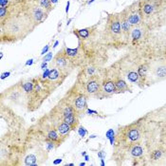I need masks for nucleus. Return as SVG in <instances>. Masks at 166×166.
<instances>
[{
    "mask_svg": "<svg viewBox=\"0 0 166 166\" xmlns=\"http://www.w3.org/2000/svg\"><path fill=\"white\" fill-rule=\"evenodd\" d=\"M125 11H126L128 20H129V23L131 24V26L138 25L140 22V20H142V13L140 9V3H138L136 8H133V6H131V7L127 8L126 10H125Z\"/></svg>",
    "mask_w": 166,
    "mask_h": 166,
    "instance_id": "7ed1b4c3",
    "label": "nucleus"
},
{
    "mask_svg": "<svg viewBox=\"0 0 166 166\" xmlns=\"http://www.w3.org/2000/svg\"><path fill=\"white\" fill-rule=\"evenodd\" d=\"M8 13V10L7 8L5 7H0V16H1V19H3L6 15Z\"/></svg>",
    "mask_w": 166,
    "mask_h": 166,
    "instance_id": "bb28decb",
    "label": "nucleus"
},
{
    "mask_svg": "<svg viewBox=\"0 0 166 166\" xmlns=\"http://www.w3.org/2000/svg\"><path fill=\"white\" fill-rule=\"evenodd\" d=\"M126 77L128 81L131 83H137L138 81L140 80V75L138 72H136V71H130V72H128Z\"/></svg>",
    "mask_w": 166,
    "mask_h": 166,
    "instance_id": "aec40b11",
    "label": "nucleus"
},
{
    "mask_svg": "<svg viewBox=\"0 0 166 166\" xmlns=\"http://www.w3.org/2000/svg\"><path fill=\"white\" fill-rule=\"evenodd\" d=\"M68 9H70V1H67V8H65V11H67V13L68 12Z\"/></svg>",
    "mask_w": 166,
    "mask_h": 166,
    "instance_id": "ea45409f",
    "label": "nucleus"
},
{
    "mask_svg": "<svg viewBox=\"0 0 166 166\" xmlns=\"http://www.w3.org/2000/svg\"><path fill=\"white\" fill-rule=\"evenodd\" d=\"M39 3L41 7L45 10H51V0H39Z\"/></svg>",
    "mask_w": 166,
    "mask_h": 166,
    "instance_id": "393cba45",
    "label": "nucleus"
},
{
    "mask_svg": "<svg viewBox=\"0 0 166 166\" xmlns=\"http://www.w3.org/2000/svg\"><path fill=\"white\" fill-rule=\"evenodd\" d=\"M47 137H48V139L49 140H52V142H56V140H58L59 138H60L57 130H54V129L49 130L48 133H47Z\"/></svg>",
    "mask_w": 166,
    "mask_h": 166,
    "instance_id": "dca6fc26",
    "label": "nucleus"
},
{
    "mask_svg": "<svg viewBox=\"0 0 166 166\" xmlns=\"http://www.w3.org/2000/svg\"><path fill=\"white\" fill-rule=\"evenodd\" d=\"M22 87H23L24 91L27 92V93H30L31 91H33V87H34V84L31 83V82H28V83H25L23 86H22Z\"/></svg>",
    "mask_w": 166,
    "mask_h": 166,
    "instance_id": "5701e85b",
    "label": "nucleus"
},
{
    "mask_svg": "<svg viewBox=\"0 0 166 166\" xmlns=\"http://www.w3.org/2000/svg\"><path fill=\"white\" fill-rule=\"evenodd\" d=\"M65 55L67 56L70 59H74L78 56V49H68L65 48Z\"/></svg>",
    "mask_w": 166,
    "mask_h": 166,
    "instance_id": "6ab92c4d",
    "label": "nucleus"
},
{
    "mask_svg": "<svg viewBox=\"0 0 166 166\" xmlns=\"http://www.w3.org/2000/svg\"><path fill=\"white\" fill-rule=\"evenodd\" d=\"M108 29L110 33L113 35L115 38L120 37L123 34L121 31V20L120 15L118 14H112L108 18Z\"/></svg>",
    "mask_w": 166,
    "mask_h": 166,
    "instance_id": "f03ea898",
    "label": "nucleus"
},
{
    "mask_svg": "<svg viewBox=\"0 0 166 166\" xmlns=\"http://www.w3.org/2000/svg\"><path fill=\"white\" fill-rule=\"evenodd\" d=\"M120 15V20H121V31H123V34L124 35L125 38H128L129 36V32H130V28H131V24L129 23V20H128L127 14L125 10L121 12Z\"/></svg>",
    "mask_w": 166,
    "mask_h": 166,
    "instance_id": "39448f33",
    "label": "nucleus"
},
{
    "mask_svg": "<svg viewBox=\"0 0 166 166\" xmlns=\"http://www.w3.org/2000/svg\"><path fill=\"white\" fill-rule=\"evenodd\" d=\"M147 72H148V67L146 65H142L138 70V73L140 75V79H145L147 76Z\"/></svg>",
    "mask_w": 166,
    "mask_h": 166,
    "instance_id": "a211bd4d",
    "label": "nucleus"
},
{
    "mask_svg": "<svg viewBox=\"0 0 166 166\" xmlns=\"http://www.w3.org/2000/svg\"><path fill=\"white\" fill-rule=\"evenodd\" d=\"M49 72H51V70H45V72L43 73V78L44 79H46V78H49Z\"/></svg>",
    "mask_w": 166,
    "mask_h": 166,
    "instance_id": "72a5a7b5",
    "label": "nucleus"
},
{
    "mask_svg": "<svg viewBox=\"0 0 166 166\" xmlns=\"http://www.w3.org/2000/svg\"><path fill=\"white\" fill-rule=\"evenodd\" d=\"M142 139L140 132L139 128L135 125H129V126L124 127L123 131H120V135L117 137V142H120L123 143L124 146L130 147L131 145L139 143Z\"/></svg>",
    "mask_w": 166,
    "mask_h": 166,
    "instance_id": "f257e3e1",
    "label": "nucleus"
},
{
    "mask_svg": "<svg viewBox=\"0 0 166 166\" xmlns=\"http://www.w3.org/2000/svg\"><path fill=\"white\" fill-rule=\"evenodd\" d=\"M51 59H52V53L49 52L45 56V58H44V62H49V61H51Z\"/></svg>",
    "mask_w": 166,
    "mask_h": 166,
    "instance_id": "c85d7f7f",
    "label": "nucleus"
},
{
    "mask_svg": "<svg viewBox=\"0 0 166 166\" xmlns=\"http://www.w3.org/2000/svg\"><path fill=\"white\" fill-rule=\"evenodd\" d=\"M131 38L134 42L138 41L142 38V30L140 29H134L132 31H131Z\"/></svg>",
    "mask_w": 166,
    "mask_h": 166,
    "instance_id": "412c9836",
    "label": "nucleus"
},
{
    "mask_svg": "<svg viewBox=\"0 0 166 166\" xmlns=\"http://www.w3.org/2000/svg\"><path fill=\"white\" fill-rule=\"evenodd\" d=\"M54 61H55V65H57L59 70H67L68 65H70V59H68L67 56L65 55V51H62L61 53L59 52L58 54L56 55Z\"/></svg>",
    "mask_w": 166,
    "mask_h": 166,
    "instance_id": "423d86ee",
    "label": "nucleus"
},
{
    "mask_svg": "<svg viewBox=\"0 0 166 166\" xmlns=\"http://www.w3.org/2000/svg\"><path fill=\"white\" fill-rule=\"evenodd\" d=\"M32 61H33L32 59H30V60H29V61H28V62L26 63V65H32V63H33Z\"/></svg>",
    "mask_w": 166,
    "mask_h": 166,
    "instance_id": "58836bf2",
    "label": "nucleus"
},
{
    "mask_svg": "<svg viewBox=\"0 0 166 166\" xmlns=\"http://www.w3.org/2000/svg\"><path fill=\"white\" fill-rule=\"evenodd\" d=\"M84 159H86V161H88V159H89V158H88V157H87V156H86V158H84Z\"/></svg>",
    "mask_w": 166,
    "mask_h": 166,
    "instance_id": "c03bdc74",
    "label": "nucleus"
},
{
    "mask_svg": "<svg viewBox=\"0 0 166 166\" xmlns=\"http://www.w3.org/2000/svg\"><path fill=\"white\" fill-rule=\"evenodd\" d=\"M9 3V0H0V7H6Z\"/></svg>",
    "mask_w": 166,
    "mask_h": 166,
    "instance_id": "2f4dec72",
    "label": "nucleus"
},
{
    "mask_svg": "<svg viewBox=\"0 0 166 166\" xmlns=\"http://www.w3.org/2000/svg\"><path fill=\"white\" fill-rule=\"evenodd\" d=\"M93 1H95V0H90V1L88 2V4H90V3H92Z\"/></svg>",
    "mask_w": 166,
    "mask_h": 166,
    "instance_id": "a18cd8bd",
    "label": "nucleus"
},
{
    "mask_svg": "<svg viewBox=\"0 0 166 166\" xmlns=\"http://www.w3.org/2000/svg\"><path fill=\"white\" fill-rule=\"evenodd\" d=\"M140 11L142 13V16L143 15H151L153 12L155 11V5L150 1V0H144V1H140Z\"/></svg>",
    "mask_w": 166,
    "mask_h": 166,
    "instance_id": "0eeeda50",
    "label": "nucleus"
},
{
    "mask_svg": "<svg viewBox=\"0 0 166 166\" xmlns=\"http://www.w3.org/2000/svg\"><path fill=\"white\" fill-rule=\"evenodd\" d=\"M89 29H83V30H77V35L80 37V38H87L89 36Z\"/></svg>",
    "mask_w": 166,
    "mask_h": 166,
    "instance_id": "4be33fe9",
    "label": "nucleus"
},
{
    "mask_svg": "<svg viewBox=\"0 0 166 166\" xmlns=\"http://www.w3.org/2000/svg\"><path fill=\"white\" fill-rule=\"evenodd\" d=\"M94 71H95V68H93V67H89V68H87V70H86V72L88 75H90V76H92L93 73H94Z\"/></svg>",
    "mask_w": 166,
    "mask_h": 166,
    "instance_id": "473e14b6",
    "label": "nucleus"
},
{
    "mask_svg": "<svg viewBox=\"0 0 166 166\" xmlns=\"http://www.w3.org/2000/svg\"><path fill=\"white\" fill-rule=\"evenodd\" d=\"M115 86H116V88H117V91L119 92H124L129 89L128 84L125 83L123 80L120 79V78H117V79L115 80Z\"/></svg>",
    "mask_w": 166,
    "mask_h": 166,
    "instance_id": "ddd939ff",
    "label": "nucleus"
},
{
    "mask_svg": "<svg viewBox=\"0 0 166 166\" xmlns=\"http://www.w3.org/2000/svg\"><path fill=\"white\" fill-rule=\"evenodd\" d=\"M161 142L162 143H164L166 145V127L162 131V134H161Z\"/></svg>",
    "mask_w": 166,
    "mask_h": 166,
    "instance_id": "cd10ccee",
    "label": "nucleus"
},
{
    "mask_svg": "<svg viewBox=\"0 0 166 166\" xmlns=\"http://www.w3.org/2000/svg\"><path fill=\"white\" fill-rule=\"evenodd\" d=\"M74 108L76 112H79V113H83L86 109V97L84 94H81L75 100Z\"/></svg>",
    "mask_w": 166,
    "mask_h": 166,
    "instance_id": "6e6552de",
    "label": "nucleus"
},
{
    "mask_svg": "<svg viewBox=\"0 0 166 166\" xmlns=\"http://www.w3.org/2000/svg\"><path fill=\"white\" fill-rule=\"evenodd\" d=\"M54 142H52V140H51V142H49L48 143H47V146H48V151H49V150H51L54 148Z\"/></svg>",
    "mask_w": 166,
    "mask_h": 166,
    "instance_id": "c756f323",
    "label": "nucleus"
},
{
    "mask_svg": "<svg viewBox=\"0 0 166 166\" xmlns=\"http://www.w3.org/2000/svg\"><path fill=\"white\" fill-rule=\"evenodd\" d=\"M100 88H101V84H100L98 77H96L95 75H92L91 78L87 81L86 86L87 93L90 94V95H94V94H97L100 91Z\"/></svg>",
    "mask_w": 166,
    "mask_h": 166,
    "instance_id": "20e7f679",
    "label": "nucleus"
},
{
    "mask_svg": "<svg viewBox=\"0 0 166 166\" xmlns=\"http://www.w3.org/2000/svg\"><path fill=\"white\" fill-rule=\"evenodd\" d=\"M87 112H88V113H94V114H97V111H94V110H87Z\"/></svg>",
    "mask_w": 166,
    "mask_h": 166,
    "instance_id": "a19ab883",
    "label": "nucleus"
},
{
    "mask_svg": "<svg viewBox=\"0 0 166 166\" xmlns=\"http://www.w3.org/2000/svg\"><path fill=\"white\" fill-rule=\"evenodd\" d=\"M102 89L103 92L106 95H111V94L115 93L117 91V88H116L115 86V81L112 80H106L104 83L102 84Z\"/></svg>",
    "mask_w": 166,
    "mask_h": 166,
    "instance_id": "1a4fd4ad",
    "label": "nucleus"
},
{
    "mask_svg": "<svg viewBox=\"0 0 166 166\" xmlns=\"http://www.w3.org/2000/svg\"><path fill=\"white\" fill-rule=\"evenodd\" d=\"M129 149V154L131 157H133L134 159H138L142 157L143 155V148L142 146L139 143H136V144L131 145L130 147H128Z\"/></svg>",
    "mask_w": 166,
    "mask_h": 166,
    "instance_id": "9d476101",
    "label": "nucleus"
},
{
    "mask_svg": "<svg viewBox=\"0 0 166 166\" xmlns=\"http://www.w3.org/2000/svg\"><path fill=\"white\" fill-rule=\"evenodd\" d=\"M51 3H57L58 0H51Z\"/></svg>",
    "mask_w": 166,
    "mask_h": 166,
    "instance_id": "79ce46f5",
    "label": "nucleus"
},
{
    "mask_svg": "<svg viewBox=\"0 0 166 166\" xmlns=\"http://www.w3.org/2000/svg\"><path fill=\"white\" fill-rule=\"evenodd\" d=\"M106 137H107V139L110 140L111 144H113V142H114V131L112 130V129H109L107 131V133H106Z\"/></svg>",
    "mask_w": 166,
    "mask_h": 166,
    "instance_id": "a878e982",
    "label": "nucleus"
},
{
    "mask_svg": "<svg viewBox=\"0 0 166 166\" xmlns=\"http://www.w3.org/2000/svg\"><path fill=\"white\" fill-rule=\"evenodd\" d=\"M60 76H61L60 70H59L58 68H52L51 72H49V79L51 81H57L59 78H60Z\"/></svg>",
    "mask_w": 166,
    "mask_h": 166,
    "instance_id": "f3484780",
    "label": "nucleus"
},
{
    "mask_svg": "<svg viewBox=\"0 0 166 166\" xmlns=\"http://www.w3.org/2000/svg\"><path fill=\"white\" fill-rule=\"evenodd\" d=\"M63 121L67 124H70L71 127L75 128L77 126V123H78V120H77V117H76V113L75 114H71L70 116H65V117H63Z\"/></svg>",
    "mask_w": 166,
    "mask_h": 166,
    "instance_id": "f8f14e48",
    "label": "nucleus"
},
{
    "mask_svg": "<svg viewBox=\"0 0 166 166\" xmlns=\"http://www.w3.org/2000/svg\"><path fill=\"white\" fill-rule=\"evenodd\" d=\"M45 16V12L42 10L41 8H34L32 11V17L36 22H40L44 19Z\"/></svg>",
    "mask_w": 166,
    "mask_h": 166,
    "instance_id": "4468645a",
    "label": "nucleus"
},
{
    "mask_svg": "<svg viewBox=\"0 0 166 166\" xmlns=\"http://www.w3.org/2000/svg\"><path fill=\"white\" fill-rule=\"evenodd\" d=\"M155 116H158L159 119H161L162 121H166V105L158 110V114H155Z\"/></svg>",
    "mask_w": 166,
    "mask_h": 166,
    "instance_id": "b1692460",
    "label": "nucleus"
},
{
    "mask_svg": "<svg viewBox=\"0 0 166 166\" xmlns=\"http://www.w3.org/2000/svg\"><path fill=\"white\" fill-rule=\"evenodd\" d=\"M86 134V130L84 129V127H80V129H79V135L81 137H84V135Z\"/></svg>",
    "mask_w": 166,
    "mask_h": 166,
    "instance_id": "7c9ffc66",
    "label": "nucleus"
},
{
    "mask_svg": "<svg viewBox=\"0 0 166 166\" xmlns=\"http://www.w3.org/2000/svg\"><path fill=\"white\" fill-rule=\"evenodd\" d=\"M49 46H46L45 48H44V49H42V52H41V54H42V55H44V54H45V53H46L47 51H49Z\"/></svg>",
    "mask_w": 166,
    "mask_h": 166,
    "instance_id": "f704fd0d",
    "label": "nucleus"
},
{
    "mask_svg": "<svg viewBox=\"0 0 166 166\" xmlns=\"http://www.w3.org/2000/svg\"><path fill=\"white\" fill-rule=\"evenodd\" d=\"M61 161H62V159H56L54 161H53V164H59V163H61Z\"/></svg>",
    "mask_w": 166,
    "mask_h": 166,
    "instance_id": "e433bc0d",
    "label": "nucleus"
},
{
    "mask_svg": "<svg viewBox=\"0 0 166 166\" xmlns=\"http://www.w3.org/2000/svg\"><path fill=\"white\" fill-rule=\"evenodd\" d=\"M58 45V42H55V44H54V46H53V47H54V48H55V47L56 46H57Z\"/></svg>",
    "mask_w": 166,
    "mask_h": 166,
    "instance_id": "37998d69",
    "label": "nucleus"
},
{
    "mask_svg": "<svg viewBox=\"0 0 166 166\" xmlns=\"http://www.w3.org/2000/svg\"><path fill=\"white\" fill-rule=\"evenodd\" d=\"M10 74H11L10 72H5V73H3V74L1 75V79H2V80H3V79H5V78H6V77H8Z\"/></svg>",
    "mask_w": 166,
    "mask_h": 166,
    "instance_id": "c9c22d12",
    "label": "nucleus"
},
{
    "mask_svg": "<svg viewBox=\"0 0 166 166\" xmlns=\"http://www.w3.org/2000/svg\"><path fill=\"white\" fill-rule=\"evenodd\" d=\"M155 76L159 79H164L166 78V67H159L155 68Z\"/></svg>",
    "mask_w": 166,
    "mask_h": 166,
    "instance_id": "2eb2a0df",
    "label": "nucleus"
},
{
    "mask_svg": "<svg viewBox=\"0 0 166 166\" xmlns=\"http://www.w3.org/2000/svg\"><path fill=\"white\" fill-rule=\"evenodd\" d=\"M46 67H47V62H44L43 64L41 65V68H43V70H46Z\"/></svg>",
    "mask_w": 166,
    "mask_h": 166,
    "instance_id": "4c0bfd02",
    "label": "nucleus"
},
{
    "mask_svg": "<svg viewBox=\"0 0 166 166\" xmlns=\"http://www.w3.org/2000/svg\"><path fill=\"white\" fill-rule=\"evenodd\" d=\"M72 129V127L70 126V124H67V123H61L60 124H58V126H57V132L59 134V136H60L61 138H65L67 135H68V133L70 132V130Z\"/></svg>",
    "mask_w": 166,
    "mask_h": 166,
    "instance_id": "9b49d317",
    "label": "nucleus"
}]
</instances>
